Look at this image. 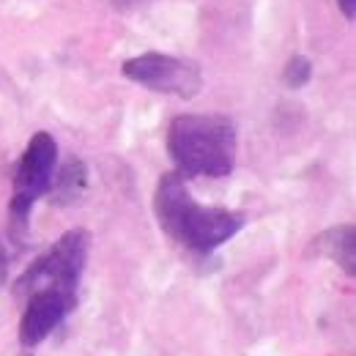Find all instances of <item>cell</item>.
I'll list each match as a JSON object with an SVG mask.
<instances>
[{"mask_svg":"<svg viewBox=\"0 0 356 356\" xmlns=\"http://www.w3.org/2000/svg\"><path fill=\"white\" fill-rule=\"evenodd\" d=\"M236 145V124L220 113H186L168 127V154L184 178H227Z\"/></svg>","mask_w":356,"mask_h":356,"instance_id":"obj_2","label":"cell"},{"mask_svg":"<svg viewBox=\"0 0 356 356\" xmlns=\"http://www.w3.org/2000/svg\"><path fill=\"white\" fill-rule=\"evenodd\" d=\"M74 307H77V293H63L55 288L33 291L19 318V343L25 348H36L66 321V315Z\"/></svg>","mask_w":356,"mask_h":356,"instance_id":"obj_6","label":"cell"},{"mask_svg":"<svg viewBox=\"0 0 356 356\" xmlns=\"http://www.w3.org/2000/svg\"><path fill=\"white\" fill-rule=\"evenodd\" d=\"M118 8H129V6H134V3H140V0H113Z\"/></svg>","mask_w":356,"mask_h":356,"instance_id":"obj_11","label":"cell"},{"mask_svg":"<svg viewBox=\"0 0 356 356\" xmlns=\"http://www.w3.org/2000/svg\"><path fill=\"white\" fill-rule=\"evenodd\" d=\"M88 230H83V227L66 230L44 255H39L33 261V266H28V271L14 282V293L19 299H28L33 291H42V288L77 293L86 264H88Z\"/></svg>","mask_w":356,"mask_h":356,"instance_id":"obj_3","label":"cell"},{"mask_svg":"<svg viewBox=\"0 0 356 356\" xmlns=\"http://www.w3.org/2000/svg\"><path fill=\"white\" fill-rule=\"evenodd\" d=\"M55 168H58V143L49 132H36L14 170V192L8 211L17 222H28V214L36 206V200L49 192Z\"/></svg>","mask_w":356,"mask_h":356,"instance_id":"obj_4","label":"cell"},{"mask_svg":"<svg viewBox=\"0 0 356 356\" xmlns=\"http://www.w3.org/2000/svg\"><path fill=\"white\" fill-rule=\"evenodd\" d=\"M315 252L318 255H326L332 264L343 268L348 277H354L356 271V230L354 225H334L329 230H323L318 238H315Z\"/></svg>","mask_w":356,"mask_h":356,"instance_id":"obj_7","label":"cell"},{"mask_svg":"<svg viewBox=\"0 0 356 356\" xmlns=\"http://www.w3.org/2000/svg\"><path fill=\"white\" fill-rule=\"evenodd\" d=\"M337 6H340V11H343V17H346L348 22H354V17H356V0H337Z\"/></svg>","mask_w":356,"mask_h":356,"instance_id":"obj_10","label":"cell"},{"mask_svg":"<svg viewBox=\"0 0 356 356\" xmlns=\"http://www.w3.org/2000/svg\"><path fill=\"white\" fill-rule=\"evenodd\" d=\"M154 214L165 236H170L176 244L200 255H209L217 247H222L247 222L241 211H230L220 206H200L186 189L184 176H178L176 170L162 173V178L156 181Z\"/></svg>","mask_w":356,"mask_h":356,"instance_id":"obj_1","label":"cell"},{"mask_svg":"<svg viewBox=\"0 0 356 356\" xmlns=\"http://www.w3.org/2000/svg\"><path fill=\"white\" fill-rule=\"evenodd\" d=\"M86 186H88V168H86V162L83 159H69L60 168V173H55V178H52V186H49L52 203H58V206L74 203L86 192Z\"/></svg>","mask_w":356,"mask_h":356,"instance_id":"obj_8","label":"cell"},{"mask_svg":"<svg viewBox=\"0 0 356 356\" xmlns=\"http://www.w3.org/2000/svg\"><path fill=\"white\" fill-rule=\"evenodd\" d=\"M282 80H285L288 88H293V90L305 88L312 80V63L305 55H293V58L288 60L285 72H282Z\"/></svg>","mask_w":356,"mask_h":356,"instance_id":"obj_9","label":"cell"},{"mask_svg":"<svg viewBox=\"0 0 356 356\" xmlns=\"http://www.w3.org/2000/svg\"><path fill=\"white\" fill-rule=\"evenodd\" d=\"M124 77L154 93H168L178 99H195L203 88V72L195 60L165 55V52H143L129 58L121 66Z\"/></svg>","mask_w":356,"mask_h":356,"instance_id":"obj_5","label":"cell"}]
</instances>
